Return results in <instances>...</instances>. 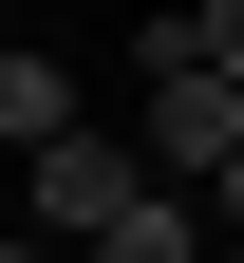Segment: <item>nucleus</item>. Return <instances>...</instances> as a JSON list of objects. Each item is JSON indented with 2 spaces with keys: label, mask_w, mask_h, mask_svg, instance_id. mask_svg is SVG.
Returning a JSON list of instances; mask_svg holds the SVG:
<instances>
[{
  "label": "nucleus",
  "mask_w": 244,
  "mask_h": 263,
  "mask_svg": "<svg viewBox=\"0 0 244 263\" xmlns=\"http://www.w3.org/2000/svg\"><path fill=\"white\" fill-rule=\"evenodd\" d=\"M19 170H38V245H113V226L151 207L132 132H57V151H19Z\"/></svg>",
  "instance_id": "nucleus-1"
},
{
  "label": "nucleus",
  "mask_w": 244,
  "mask_h": 263,
  "mask_svg": "<svg viewBox=\"0 0 244 263\" xmlns=\"http://www.w3.org/2000/svg\"><path fill=\"white\" fill-rule=\"evenodd\" d=\"M57 132H76V76L38 38H0V151H57Z\"/></svg>",
  "instance_id": "nucleus-2"
},
{
  "label": "nucleus",
  "mask_w": 244,
  "mask_h": 263,
  "mask_svg": "<svg viewBox=\"0 0 244 263\" xmlns=\"http://www.w3.org/2000/svg\"><path fill=\"white\" fill-rule=\"evenodd\" d=\"M94 263H207V207H169V188H151V207H132V226H113Z\"/></svg>",
  "instance_id": "nucleus-3"
},
{
  "label": "nucleus",
  "mask_w": 244,
  "mask_h": 263,
  "mask_svg": "<svg viewBox=\"0 0 244 263\" xmlns=\"http://www.w3.org/2000/svg\"><path fill=\"white\" fill-rule=\"evenodd\" d=\"M169 19H188V57H207L226 94H244V0H169Z\"/></svg>",
  "instance_id": "nucleus-4"
},
{
  "label": "nucleus",
  "mask_w": 244,
  "mask_h": 263,
  "mask_svg": "<svg viewBox=\"0 0 244 263\" xmlns=\"http://www.w3.org/2000/svg\"><path fill=\"white\" fill-rule=\"evenodd\" d=\"M207 245H244V151H226V170H207Z\"/></svg>",
  "instance_id": "nucleus-5"
},
{
  "label": "nucleus",
  "mask_w": 244,
  "mask_h": 263,
  "mask_svg": "<svg viewBox=\"0 0 244 263\" xmlns=\"http://www.w3.org/2000/svg\"><path fill=\"white\" fill-rule=\"evenodd\" d=\"M0 263H57V245H0Z\"/></svg>",
  "instance_id": "nucleus-6"
},
{
  "label": "nucleus",
  "mask_w": 244,
  "mask_h": 263,
  "mask_svg": "<svg viewBox=\"0 0 244 263\" xmlns=\"http://www.w3.org/2000/svg\"><path fill=\"white\" fill-rule=\"evenodd\" d=\"M207 263H244V245H207Z\"/></svg>",
  "instance_id": "nucleus-7"
}]
</instances>
